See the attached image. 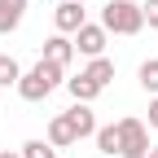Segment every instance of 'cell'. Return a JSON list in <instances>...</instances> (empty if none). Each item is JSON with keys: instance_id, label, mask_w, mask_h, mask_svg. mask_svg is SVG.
Returning a JSON list of instances; mask_svg holds the SVG:
<instances>
[{"instance_id": "20", "label": "cell", "mask_w": 158, "mask_h": 158, "mask_svg": "<svg viewBox=\"0 0 158 158\" xmlns=\"http://www.w3.org/2000/svg\"><path fill=\"white\" fill-rule=\"evenodd\" d=\"M79 5H88V0H79Z\"/></svg>"}, {"instance_id": "19", "label": "cell", "mask_w": 158, "mask_h": 158, "mask_svg": "<svg viewBox=\"0 0 158 158\" xmlns=\"http://www.w3.org/2000/svg\"><path fill=\"white\" fill-rule=\"evenodd\" d=\"M145 158H158V145H149V154H145Z\"/></svg>"}, {"instance_id": "10", "label": "cell", "mask_w": 158, "mask_h": 158, "mask_svg": "<svg viewBox=\"0 0 158 158\" xmlns=\"http://www.w3.org/2000/svg\"><path fill=\"white\" fill-rule=\"evenodd\" d=\"M66 88H70V97H75V101H97V97H101V84H92V79L84 75V70H79L75 79H66Z\"/></svg>"}, {"instance_id": "8", "label": "cell", "mask_w": 158, "mask_h": 158, "mask_svg": "<svg viewBox=\"0 0 158 158\" xmlns=\"http://www.w3.org/2000/svg\"><path fill=\"white\" fill-rule=\"evenodd\" d=\"M22 13H27V0H0V35L22 27Z\"/></svg>"}, {"instance_id": "6", "label": "cell", "mask_w": 158, "mask_h": 158, "mask_svg": "<svg viewBox=\"0 0 158 158\" xmlns=\"http://www.w3.org/2000/svg\"><path fill=\"white\" fill-rule=\"evenodd\" d=\"M66 118H70V127H75L79 141H84V136H97V114H92L88 101H75V106L66 110Z\"/></svg>"}, {"instance_id": "15", "label": "cell", "mask_w": 158, "mask_h": 158, "mask_svg": "<svg viewBox=\"0 0 158 158\" xmlns=\"http://www.w3.org/2000/svg\"><path fill=\"white\" fill-rule=\"evenodd\" d=\"M18 154H22V158H57V149H53L48 141H27Z\"/></svg>"}, {"instance_id": "9", "label": "cell", "mask_w": 158, "mask_h": 158, "mask_svg": "<svg viewBox=\"0 0 158 158\" xmlns=\"http://www.w3.org/2000/svg\"><path fill=\"white\" fill-rule=\"evenodd\" d=\"M79 136H75V127H70V118L66 114H57L53 123H48V145L53 149H66V145H75Z\"/></svg>"}, {"instance_id": "2", "label": "cell", "mask_w": 158, "mask_h": 158, "mask_svg": "<svg viewBox=\"0 0 158 158\" xmlns=\"http://www.w3.org/2000/svg\"><path fill=\"white\" fill-rule=\"evenodd\" d=\"M101 27L114 31V35H136L145 27V13H141L136 0H110V5L101 9Z\"/></svg>"}, {"instance_id": "1", "label": "cell", "mask_w": 158, "mask_h": 158, "mask_svg": "<svg viewBox=\"0 0 158 158\" xmlns=\"http://www.w3.org/2000/svg\"><path fill=\"white\" fill-rule=\"evenodd\" d=\"M66 79V66H57V62H44V57H40V62L18 79V97H22V101H44V97L57 88Z\"/></svg>"}, {"instance_id": "7", "label": "cell", "mask_w": 158, "mask_h": 158, "mask_svg": "<svg viewBox=\"0 0 158 158\" xmlns=\"http://www.w3.org/2000/svg\"><path fill=\"white\" fill-rule=\"evenodd\" d=\"M70 57H75V40L70 35H48L44 40V62H57V66H70Z\"/></svg>"}, {"instance_id": "11", "label": "cell", "mask_w": 158, "mask_h": 158, "mask_svg": "<svg viewBox=\"0 0 158 158\" xmlns=\"http://www.w3.org/2000/svg\"><path fill=\"white\" fill-rule=\"evenodd\" d=\"M88 79H92V84H110V79H114V62H110V57H92V62H88V70H84Z\"/></svg>"}, {"instance_id": "16", "label": "cell", "mask_w": 158, "mask_h": 158, "mask_svg": "<svg viewBox=\"0 0 158 158\" xmlns=\"http://www.w3.org/2000/svg\"><path fill=\"white\" fill-rule=\"evenodd\" d=\"M141 13H145V22L158 31V0H145V5H141Z\"/></svg>"}, {"instance_id": "14", "label": "cell", "mask_w": 158, "mask_h": 158, "mask_svg": "<svg viewBox=\"0 0 158 158\" xmlns=\"http://www.w3.org/2000/svg\"><path fill=\"white\" fill-rule=\"evenodd\" d=\"M18 79H22V66L13 62V57H0V88H18Z\"/></svg>"}, {"instance_id": "17", "label": "cell", "mask_w": 158, "mask_h": 158, "mask_svg": "<svg viewBox=\"0 0 158 158\" xmlns=\"http://www.w3.org/2000/svg\"><path fill=\"white\" fill-rule=\"evenodd\" d=\"M149 127H158V97L149 101Z\"/></svg>"}, {"instance_id": "4", "label": "cell", "mask_w": 158, "mask_h": 158, "mask_svg": "<svg viewBox=\"0 0 158 158\" xmlns=\"http://www.w3.org/2000/svg\"><path fill=\"white\" fill-rule=\"evenodd\" d=\"M106 27H97V22H84L75 31V53H84V57H106Z\"/></svg>"}, {"instance_id": "13", "label": "cell", "mask_w": 158, "mask_h": 158, "mask_svg": "<svg viewBox=\"0 0 158 158\" xmlns=\"http://www.w3.org/2000/svg\"><path fill=\"white\" fill-rule=\"evenodd\" d=\"M136 79H141V88L158 97V57H149V62H141V70H136Z\"/></svg>"}, {"instance_id": "5", "label": "cell", "mask_w": 158, "mask_h": 158, "mask_svg": "<svg viewBox=\"0 0 158 158\" xmlns=\"http://www.w3.org/2000/svg\"><path fill=\"white\" fill-rule=\"evenodd\" d=\"M53 22H57V31H62V35H75L79 27L88 22V18H84V5H79V0H62V5L53 9Z\"/></svg>"}, {"instance_id": "3", "label": "cell", "mask_w": 158, "mask_h": 158, "mask_svg": "<svg viewBox=\"0 0 158 158\" xmlns=\"http://www.w3.org/2000/svg\"><path fill=\"white\" fill-rule=\"evenodd\" d=\"M149 154V132L141 118H118V158H145Z\"/></svg>"}, {"instance_id": "18", "label": "cell", "mask_w": 158, "mask_h": 158, "mask_svg": "<svg viewBox=\"0 0 158 158\" xmlns=\"http://www.w3.org/2000/svg\"><path fill=\"white\" fill-rule=\"evenodd\" d=\"M0 158H22V154H13V149H5V154H0Z\"/></svg>"}, {"instance_id": "12", "label": "cell", "mask_w": 158, "mask_h": 158, "mask_svg": "<svg viewBox=\"0 0 158 158\" xmlns=\"http://www.w3.org/2000/svg\"><path fill=\"white\" fill-rule=\"evenodd\" d=\"M97 149L101 154H118V123H110V127H97Z\"/></svg>"}]
</instances>
